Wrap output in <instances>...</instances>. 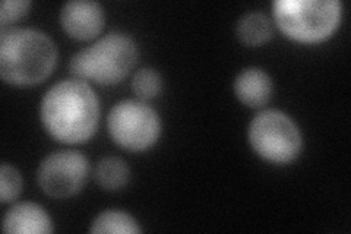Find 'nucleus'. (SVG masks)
I'll use <instances>...</instances> for the list:
<instances>
[{
  "label": "nucleus",
  "instance_id": "f257e3e1",
  "mask_svg": "<svg viewBox=\"0 0 351 234\" xmlns=\"http://www.w3.org/2000/svg\"><path fill=\"white\" fill-rule=\"evenodd\" d=\"M41 121L50 135L64 143L90 139L98 126L100 104L93 88L73 78L53 85L43 97Z\"/></svg>",
  "mask_w": 351,
  "mask_h": 234
},
{
  "label": "nucleus",
  "instance_id": "f03ea898",
  "mask_svg": "<svg viewBox=\"0 0 351 234\" xmlns=\"http://www.w3.org/2000/svg\"><path fill=\"white\" fill-rule=\"evenodd\" d=\"M58 62V49L44 32L32 28L2 30L0 75L8 84L31 86L43 82Z\"/></svg>",
  "mask_w": 351,
  "mask_h": 234
},
{
  "label": "nucleus",
  "instance_id": "7ed1b4c3",
  "mask_svg": "<svg viewBox=\"0 0 351 234\" xmlns=\"http://www.w3.org/2000/svg\"><path fill=\"white\" fill-rule=\"evenodd\" d=\"M138 59L135 41L125 32H110L76 53L69 62L71 73L82 81L113 85L123 80Z\"/></svg>",
  "mask_w": 351,
  "mask_h": 234
},
{
  "label": "nucleus",
  "instance_id": "20e7f679",
  "mask_svg": "<svg viewBox=\"0 0 351 234\" xmlns=\"http://www.w3.org/2000/svg\"><path fill=\"white\" fill-rule=\"evenodd\" d=\"M343 3L338 0H277L274 18L285 36L300 43L328 38L341 22Z\"/></svg>",
  "mask_w": 351,
  "mask_h": 234
},
{
  "label": "nucleus",
  "instance_id": "39448f33",
  "mask_svg": "<svg viewBox=\"0 0 351 234\" xmlns=\"http://www.w3.org/2000/svg\"><path fill=\"white\" fill-rule=\"evenodd\" d=\"M252 148L272 163H290L302 150V135L293 119L280 110H263L249 126Z\"/></svg>",
  "mask_w": 351,
  "mask_h": 234
},
{
  "label": "nucleus",
  "instance_id": "423d86ee",
  "mask_svg": "<svg viewBox=\"0 0 351 234\" xmlns=\"http://www.w3.org/2000/svg\"><path fill=\"white\" fill-rule=\"evenodd\" d=\"M108 133L122 148L144 151L157 142L161 121L157 111L139 100H123L108 113Z\"/></svg>",
  "mask_w": 351,
  "mask_h": 234
},
{
  "label": "nucleus",
  "instance_id": "0eeeda50",
  "mask_svg": "<svg viewBox=\"0 0 351 234\" xmlns=\"http://www.w3.org/2000/svg\"><path fill=\"white\" fill-rule=\"evenodd\" d=\"M90 172L84 154L78 151H56L44 159L38 167L37 180L44 194L64 199L78 194Z\"/></svg>",
  "mask_w": 351,
  "mask_h": 234
},
{
  "label": "nucleus",
  "instance_id": "6e6552de",
  "mask_svg": "<svg viewBox=\"0 0 351 234\" xmlns=\"http://www.w3.org/2000/svg\"><path fill=\"white\" fill-rule=\"evenodd\" d=\"M63 30L76 40H91L104 27L103 8L94 0H72L60 12Z\"/></svg>",
  "mask_w": 351,
  "mask_h": 234
},
{
  "label": "nucleus",
  "instance_id": "1a4fd4ad",
  "mask_svg": "<svg viewBox=\"0 0 351 234\" xmlns=\"http://www.w3.org/2000/svg\"><path fill=\"white\" fill-rule=\"evenodd\" d=\"M54 227L49 214L40 205L21 202L10 208L3 218V231L18 233H53Z\"/></svg>",
  "mask_w": 351,
  "mask_h": 234
},
{
  "label": "nucleus",
  "instance_id": "9d476101",
  "mask_svg": "<svg viewBox=\"0 0 351 234\" xmlns=\"http://www.w3.org/2000/svg\"><path fill=\"white\" fill-rule=\"evenodd\" d=\"M234 93L249 107L265 106L272 95L271 76L261 68H246L234 80Z\"/></svg>",
  "mask_w": 351,
  "mask_h": 234
},
{
  "label": "nucleus",
  "instance_id": "9b49d317",
  "mask_svg": "<svg viewBox=\"0 0 351 234\" xmlns=\"http://www.w3.org/2000/svg\"><path fill=\"white\" fill-rule=\"evenodd\" d=\"M236 32L241 43L247 46H259L272 36L271 21L261 12H249L239 19Z\"/></svg>",
  "mask_w": 351,
  "mask_h": 234
},
{
  "label": "nucleus",
  "instance_id": "f8f14e48",
  "mask_svg": "<svg viewBox=\"0 0 351 234\" xmlns=\"http://www.w3.org/2000/svg\"><path fill=\"white\" fill-rule=\"evenodd\" d=\"M94 176L106 191H119L128 183L130 170L122 159L107 157L97 164Z\"/></svg>",
  "mask_w": 351,
  "mask_h": 234
},
{
  "label": "nucleus",
  "instance_id": "ddd939ff",
  "mask_svg": "<svg viewBox=\"0 0 351 234\" xmlns=\"http://www.w3.org/2000/svg\"><path fill=\"white\" fill-rule=\"evenodd\" d=\"M91 233H141L136 220L119 209H107L98 214L90 227Z\"/></svg>",
  "mask_w": 351,
  "mask_h": 234
},
{
  "label": "nucleus",
  "instance_id": "4468645a",
  "mask_svg": "<svg viewBox=\"0 0 351 234\" xmlns=\"http://www.w3.org/2000/svg\"><path fill=\"white\" fill-rule=\"evenodd\" d=\"M162 88L161 76L156 69L144 68L135 73L132 80V90L141 100L156 98Z\"/></svg>",
  "mask_w": 351,
  "mask_h": 234
},
{
  "label": "nucleus",
  "instance_id": "2eb2a0df",
  "mask_svg": "<svg viewBox=\"0 0 351 234\" xmlns=\"http://www.w3.org/2000/svg\"><path fill=\"white\" fill-rule=\"evenodd\" d=\"M22 191V179L19 172L14 165L8 163L2 164L0 169V199L2 204H9L15 200Z\"/></svg>",
  "mask_w": 351,
  "mask_h": 234
},
{
  "label": "nucleus",
  "instance_id": "dca6fc26",
  "mask_svg": "<svg viewBox=\"0 0 351 234\" xmlns=\"http://www.w3.org/2000/svg\"><path fill=\"white\" fill-rule=\"evenodd\" d=\"M29 6V0H5V2H2V6H0V25H2V30L10 22L25 16Z\"/></svg>",
  "mask_w": 351,
  "mask_h": 234
}]
</instances>
